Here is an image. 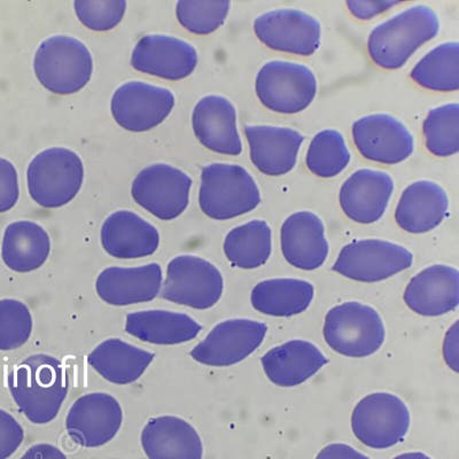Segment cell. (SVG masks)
<instances>
[{
    "label": "cell",
    "instance_id": "1",
    "mask_svg": "<svg viewBox=\"0 0 459 459\" xmlns=\"http://www.w3.org/2000/svg\"><path fill=\"white\" fill-rule=\"evenodd\" d=\"M7 385L20 411L37 425L55 420L68 394L63 363L45 354L29 356L12 368Z\"/></svg>",
    "mask_w": 459,
    "mask_h": 459
},
{
    "label": "cell",
    "instance_id": "2",
    "mask_svg": "<svg viewBox=\"0 0 459 459\" xmlns=\"http://www.w3.org/2000/svg\"><path fill=\"white\" fill-rule=\"evenodd\" d=\"M438 31L440 19L432 7H409L373 29L368 39V56L378 67L395 71Z\"/></svg>",
    "mask_w": 459,
    "mask_h": 459
},
{
    "label": "cell",
    "instance_id": "3",
    "mask_svg": "<svg viewBox=\"0 0 459 459\" xmlns=\"http://www.w3.org/2000/svg\"><path fill=\"white\" fill-rule=\"evenodd\" d=\"M261 192L244 167L212 163L201 172L199 204L212 220L227 221L248 214L260 206Z\"/></svg>",
    "mask_w": 459,
    "mask_h": 459
},
{
    "label": "cell",
    "instance_id": "4",
    "mask_svg": "<svg viewBox=\"0 0 459 459\" xmlns=\"http://www.w3.org/2000/svg\"><path fill=\"white\" fill-rule=\"evenodd\" d=\"M323 333L332 350L352 359L376 354L386 339V329L378 311L356 301L344 302L329 310Z\"/></svg>",
    "mask_w": 459,
    "mask_h": 459
},
{
    "label": "cell",
    "instance_id": "5",
    "mask_svg": "<svg viewBox=\"0 0 459 459\" xmlns=\"http://www.w3.org/2000/svg\"><path fill=\"white\" fill-rule=\"evenodd\" d=\"M34 71L48 91L61 96L76 93L91 80V52L75 37L52 36L37 48Z\"/></svg>",
    "mask_w": 459,
    "mask_h": 459
},
{
    "label": "cell",
    "instance_id": "6",
    "mask_svg": "<svg viewBox=\"0 0 459 459\" xmlns=\"http://www.w3.org/2000/svg\"><path fill=\"white\" fill-rule=\"evenodd\" d=\"M83 179L84 167L79 154L64 147L40 152L27 171L29 194L44 208H60L71 203Z\"/></svg>",
    "mask_w": 459,
    "mask_h": 459
},
{
    "label": "cell",
    "instance_id": "7",
    "mask_svg": "<svg viewBox=\"0 0 459 459\" xmlns=\"http://www.w3.org/2000/svg\"><path fill=\"white\" fill-rule=\"evenodd\" d=\"M315 74L306 65L273 60L262 65L255 79L261 104L273 113L292 115L309 108L317 94Z\"/></svg>",
    "mask_w": 459,
    "mask_h": 459
},
{
    "label": "cell",
    "instance_id": "8",
    "mask_svg": "<svg viewBox=\"0 0 459 459\" xmlns=\"http://www.w3.org/2000/svg\"><path fill=\"white\" fill-rule=\"evenodd\" d=\"M411 425V413L399 396L373 393L356 404L351 429L363 445L372 449L392 448L403 441Z\"/></svg>",
    "mask_w": 459,
    "mask_h": 459
},
{
    "label": "cell",
    "instance_id": "9",
    "mask_svg": "<svg viewBox=\"0 0 459 459\" xmlns=\"http://www.w3.org/2000/svg\"><path fill=\"white\" fill-rule=\"evenodd\" d=\"M224 280L217 266L203 257L180 255L169 262L161 297L190 308H212L222 298Z\"/></svg>",
    "mask_w": 459,
    "mask_h": 459
},
{
    "label": "cell",
    "instance_id": "10",
    "mask_svg": "<svg viewBox=\"0 0 459 459\" xmlns=\"http://www.w3.org/2000/svg\"><path fill=\"white\" fill-rule=\"evenodd\" d=\"M413 255L404 246L381 239L354 240L340 251L333 272L348 280L377 282L404 272Z\"/></svg>",
    "mask_w": 459,
    "mask_h": 459
},
{
    "label": "cell",
    "instance_id": "11",
    "mask_svg": "<svg viewBox=\"0 0 459 459\" xmlns=\"http://www.w3.org/2000/svg\"><path fill=\"white\" fill-rule=\"evenodd\" d=\"M254 32L266 48L290 55L310 56L321 47L322 24L295 8L265 12L254 20Z\"/></svg>",
    "mask_w": 459,
    "mask_h": 459
},
{
    "label": "cell",
    "instance_id": "12",
    "mask_svg": "<svg viewBox=\"0 0 459 459\" xmlns=\"http://www.w3.org/2000/svg\"><path fill=\"white\" fill-rule=\"evenodd\" d=\"M192 179L178 168L158 163L134 178L131 195L139 206L162 221L178 219L190 203Z\"/></svg>",
    "mask_w": 459,
    "mask_h": 459
},
{
    "label": "cell",
    "instance_id": "13",
    "mask_svg": "<svg viewBox=\"0 0 459 459\" xmlns=\"http://www.w3.org/2000/svg\"><path fill=\"white\" fill-rule=\"evenodd\" d=\"M268 326L253 319H228L209 332L192 350L191 358L208 367H231L243 362L264 343Z\"/></svg>",
    "mask_w": 459,
    "mask_h": 459
},
{
    "label": "cell",
    "instance_id": "14",
    "mask_svg": "<svg viewBox=\"0 0 459 459\" xmlns=\"http://www.w3.org/2000/svg\"><path fill=\"white\" fill-rule=\"evenodd\" d=\"M351 134L362 157L381 165H399L415 152L412 134L404 123L389 114L359 118L352 123Z\"/></svg>",
    "mask_w": 459,
    "mask_h": 459
},
{
    "label": "cell",
    "instance_id": "15",
    "mask_svg": "<svg viewBox=\"0 0 459 459\" xmlns=\"http://www.w3.org/2000/svg\"><path fill=\"white\" fill-rule=\"evenodd\" d=\"M174 106L170 90L134 81L117 89L110 102L115 121L131 133H143L161 125Z\"/></svg>",
    "mask_w": 459,
    "mask_h": 459
},
{
    "label": "cell",
    "instance_id": "16",
    "mask_svg": "<svg viewBox=\"0 0 459 459\" xmlns=\"http://www.w3.org/2000/svg\"><path fill=\"white\" fill-rule=\"evenodd\" d=\"M123 421L120 403L106 393L80 397L65 420L68 436L84 448H97L112 441Z\"/></svg>",
    "mask_w": 459,
    "mask_h": 459
},
{
    "label": "cell",
    "instance_id": "17",
    "mask_svg": "<svg viewBox=\"0 0 459 459\" xmlns=\"http://www.w3.org/2000/svg\"><path fill=\"white\" fill-rule=\"evenodd\" d=\"M138 72L169 81L186 79L198 65V52L176 37L146 35L138 40L131 56Z\"/></svg>",
    "mask_w": 459,
    "mask_h": 459
},
{
    "label": "cell",
    "instance_id": "18",
    "mask_svg": "<svg viewBox=\"0 0 459 459\" xmlns=\"http://www.w3.org/2000/svg\"><path fill=\"white\" fill-rule=\"evenodd\" d=\"M394 188V180L387 172L356 170L340 188V206L352 222L373 224L383 219Z\"/></svg>",
    "mask_w": 459,
    "mask_h": 459
},
{
    "label": "cell",
    "instance_id": "19",
    "mask_svg": "<svg viewBox=\"0 0 459 459\" xmlns=\"http://www.w3.org/2000/svg\"><path fill=\"white\" fill-rule=\"evenodd\" d=\"M282 255L294 268L313 272L325 264L330 245L321 217L308 211L287 217L281 230Z\"/></svg>",
    "mask_w": 459,
    "mask_h": 459
},
{
    "label": "cell",
    "instance_id": "20",
    "mask_svg": "<svg viewBox=\"0 0 459 459\" xmlns=\"http://www.w3.org/2000/svg\"><path fill=\"white\" fill-rule=\"evenodd\" d=\"M253 165L262 174L280 178L297 166L305 136L299 131L273 126H247L245 128Z\"/></svg>",
    "mask_w": 459,
    "mask_h": 459
},
{
    "label": "cell",
    "instance_id": "21",
    "mask_svg": "<svg viewBox=\"0 0 459 459\" xmlns=\"http://www.w3.org/2000/svg\"><path fill=\"white\" fill-rule=\"evenodd\" d=\"M192 126L196 138L209 151L232 157L243 153L237 110L228 98L215 94L201 98L192 113Z\"/></svg>",
    "mask_w": 459,
    "mask_h": 459
},
{
    "label": "cell",
    "instance_id": "22",
    "mask_svg": "<svg viewBox=\"0 0 459 459\" xmlns=\"http://www.w3.org/2000/svg\"><path fill=\"white\" fill-rule=\"evenodd\" d=\"M410 310L424 317L452 313L459 305V273L454 266L430 265L417 273L404 290Z\"/></svg>",
    "mask_w": 459,
    "mask_h": 459
},
{
    "label": "cell",
    "instance_id": "23",
    "mask_svg": "<svg viewBox=\"0 0 459 459\" xmlns=\"http://www.w3.org/2000/svg\"><path fill=\"white\" fill-rule=\"evenodd\" d=\"M449 196L432 180H418L402 194L395 211L397 225L412 235H423L440 227L448 216Z\"/></svg>",
    "mask_w": 459,
    "mask_h": 459
},
{
    "label": "cell",
    "instance_id": "24",
    "mask_svg": "<svg viewBox=\"0 0 459 459\" xmlns=\"http://www.w3.org/2000/svg\"><path fill=\"white\" fill-rule=\"evenodd\" d=\"M162 287L159 264L138 268L112 266L105 269L96 281L98 297L110 306L123 307L154 300Z\"/></svg>",
    "mask_w": 459,
    "mask_h": 459
},
{
    "label": "cell",
    "instance_id": "25",
    "mask_svg": "<svg viewBox=\"0 0 459 459\" xmlns=\"http://www.w3.org/2000/svg\"><path fill=\"white\" fill-rule=\"evenodd\" d=\"M265 376L276 386L290 388L308 381L329 363L313 342L292 340L270 350L261 359Z\"/></svg>",
    "mask_w": 459,
    "mask_h": 459
},
{
    "label": "cell",
    "instance_id": "26",
    "mask_svg": "<svg viewBox=\"0 0 459 459\" xmlns=\"http://www.w3.org/2000/svg\"><path fill=\"white\" fill-rule=\"evenodd\" d=\"M100 238L105 251L122 260L153 255L160 245L157 228L129 211L109 215L102 224Z\"/></svg>",
    "mask_w": 459,
    "mask_h": 459
},
{
    "label": "cell",
    "instance_id": "27",
    "mask_svg": "<svg viewBox=\"0 0 459 459\" xmlns=\"http://www.w3.org/2000/svg\"><path fill=\"white\" fill-rule=\"evenodd\" d=\"M142 446L149 459H203L199 433L182 418H152L142 432Z\"/></svg>",
    "mask_w": 459,
    "mask_h": 459
},
{
    "label": "cell",
    "instance_id": "28",
    "mask_svg": "<svg viewBox=\"0 0 459 459\" xmlns=\"http://www.w3.org/2000/svg\"><path fill=\"white\" fill-rule=\"evenodd\" d=\"M203 326L190 316L168 310H143L126 316V331L143 342L179 344L198 337Z\"/></svg>",
    "mask_w": 459,
    "mask_h": 459
},
{
    "label": "cell",
    "instance_id": "29",
    "mask_svg": "<svg viewBox=\"0 0 459 459\" xmlns=\"http://www.w3.org/2000/svg\"><path fill=\"white\" fill-rule=\"evenodd\" d=\"M154 354L121 339H108L94 348L88 362L102 378L117 385L137 381L153 362Z\"/></svg>",
    "mask_w": 459,
    "mask_h": 459
},
{
    "label": "cell",
    "instance_id": "30",
    "mask_svg": "<svg viewBox=\"0 0 459 459\" xmlns=\"http://www.w3.org/2000/svg\"><path fill=\"white\" fill-rule=\"evenodd\" d=\"M51 239L43 227L30 221H19L5 230L3 238L4 264L15 273H30L47 262Z\"/></svg>",
    "mask_w": 459,
    "mask_h": 459
},
{
    "label": "cell",
    "instance_id": "31",
    "mask_svg": "<svg viewBox=\"0 0 459 459\" xmlns=\"http://www.w3.org/2000/svg\"><path fill=\"white\" fill-rule=\"evenodd\" d=\"M315 286L295 278L258 282L251 294L253 308L273 317H292L305 313L314 301Z\"/></svg>",
    "mask_w": 459,
    "mask_h": 459
},
{
    "label": "cell",
    "instance_id": "32",
    "mask_svg": "<svg viewBox=\"0 0 459 459\" xmlns=\"http://www.w3.org/2000/svg\"><path fill=\"white\" fill-rule=\"evenodd\" d=\"M224 254L237 268L253 270L269 261L273 252V230L262 220L232 229L225 237Z\"/></svg>",
    "mask_w": 459,
    "mask_h": 459
},
{
    "label": "cell",
    "instance_id": "33",
    "mask_svg": "<svg viewBox=\"0 0 459 459\" xmlns=\"http://www.w3.org/2000/svg\"><path fill=\"white\" fill-rule=\"evenodd\" d=\"M411 79L430 91L456 92L459 89L458 42L440 44L426 53L413 67Z\"/></svg>",
    "mask_w": 459,
    "mask_h": 459
},
{
    "label": "cell",
    "instance_id": "34",
    "mask_svg": "<svg viewBox=\"0 0 459 459\" xmlns=\"http://www.w3.org/2000/svg\"><path fill=\"white\" fill-rule=\"evenodd\" d=\"M351 155L339 131L326 129L316 134L307 151L306 165L311 174L333 178L350 166Z\"/></svg>",
    "mask_w": 459,
    "mask_h": 459
},
{
    "label": "cell",
    "instance_id": "35",
    "mask_svg": "<svg viewBox=\"0 0 459 459\" xmlns=\"http://www.w3.org/2000/svg\"><path fill=\"white\" fill-rule=\"evenodd\" d=\"M426 149L437 158H449L459 151L457 102L430 109L423 125Z\"/></svg>",
    "mask_w": 459,
    "mask_h": 459
},
{
    "label": "cell",
    "instance_id": "36",
    "mask_svg": "<svg viewBox=\"0 0 459 459\" xmlns=\"http://www.w3.org/2000/svg\"><path fill=\"white\" fill-rule=\"evenodd\" d=\"M230 2H178L176 15L187 31L195 35H209L223 26L227 20Z\"/></svg>",
    "mask_w": 459,
    "mask_h": 459
},
{
    "label": "cell",
    "instance_id": "37",
    "mask_svg": "<svg viewBox=\"0 0 459 459\" xmlns=\"http://www.w3.org/2000/svg\"><path fill=\"white\" fill-rule=\"evenodd\" d=\"M32 316L23 302L5 299L0 300V351L22 347L30 338Z\"/></svg>",
    "mask_w": 459,
    "mask_h": 459
},
{
    "label": "cell",
    "instance_id": "38",
    "mask_svg": "<svg viewBox=\"0 0 459 459\" xmlns=\"http://www.w3.org/2000/svg\"><path fill=\"white\" fill-rule=\"evenodd\" d=\"M77 18L94 31H108L122 22L126 2L123 0H86L74 3Z\"/></svg>",
    "mask_w": 459,
    "mask_h": 459
},
{
    "label": "cell",
    "instance_id": "39",
    "mask_svg": "<svg viewBox=\"0 0 459 459\" xmlns=\"http://www.w3.org/2000/svg\"><path fill=\"white\" fill-rule=\"evenodd\" d=\"M24 432L19 421L0 409V459H7L22 445Z\"/></svg>",
    "mask_w": 459,
    "mask_h": 459
},
{
    "label": "cell",
    "instance_id": "40",
    "mask_svg": "<svg viewBox=\"0 0 459 459\" xmlns=\"http://www.w3.org/2000/svg\"><path fill=\"white\" fill-rule=\"evenodd\" d=\"M20 195L18 171L13 163L0 158V212L11 211Z\"/></svg>",
    "mask_w": 459,
    "mask_h": 459
},
{
    "label": "cell",
    "instance_id": "41",
    "mask_svg": "<svg viewBox=\"0 0 459 459\" xmlns=\"http://www.w3.org/2000/svg\"><path fill=\"white\" fill-rule=\"evenodd\" d=\"M348 11L351 12L356 19L368 22L380 14L385 13L393 7L401 5L397 2H362V0H356V2H346Z\"/></svg>",
    "mask_w": 459,
    "mask_h": 459
},
{
    "label": "cell",
    "instance_id": "42",
    "mask_svg": "<svg viewBox=\"0 0 459 459\" xmlns=\"http://www.w3.org/2000/svg\"><path fill=\"white\" fill-rule=\"evenodd\" d=\"M459 322H455L454 325L450 327L448 332L446 333V337L444 340V347H442V351H444V358L446 363V366L453 370L454 372L459 371Z\"/></svg>",
    "mask_w": 459,
    "mask_h": 459
},
{
    "label": "cell",
    "instance_id": "43",
    "mask_svg": "<svg viewBox=\"0 0 459 459\" xmlns=\"http://www.w3.org/2000/svg\"><path fill=\"white\" fill-rule=\"evenodd\" d=\"M316 459H370L366 455L358 452L352 446L344 444L326 446L317 455Z\"/></svg>",
    "mask_w": 459,
    "mask_h": 459
},
{
    "label": "cell",
    "instance_id": "44",
    "mask_svg": "<svg viewBox=\"0 0 459 459\" xmlns=\"http://www.w3.org/2000/svg\"><path fill=\"white\" fill-rule=\"evenodd\" d=\"M20 459H67L56 446L48 444L32 446Z\"/></svg>",
    "mask_w": 459,
    "mask_h": 459
},
{
    "label": "cell",
    "instance_id": "45",
    "mask_svg": "<svg viewBox=\"0 0 459 459\" xmlns=\"http://www.w3.org/2000/svg\"><path fill=\"white\" fill-rule=\"evenodd\" d=\"M394 459H432L428 455L423 453H407L402 454L400 456L395 457Z\"/></svg>",
    "mask_w": 459,
    "mask_h": 459
}]
</instances>
